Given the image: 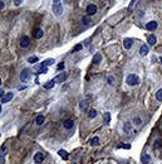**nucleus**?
Segmentation results:
<instances>
[{
  "label": "nucleus",
  "instance_id": "nucleus-35",
  "mask_svg": "<svg viewBox=\"0 0 162 164\" xmlns=\"http://www.w3.org/2000/svg\"><path fill=\"white\" fill-rule=\"evenodd\" d=\"M5 150H6V148H5V145H3V146H1V155H4Z\"/></svg>",
  "mask_w": 162,
  "mask_h": 164
},
{
  "label": "nucleus",
  "instance_id": "nucleus-25",
  "mask_svg": "<svg viewBox=\"0 0 162 164\" xmlns=\"http://www.w3.org/2000/svg\"><path fill=\"white\" fill-rule=\"evenodd\" d=\"M99 144V138L98 136H94L93 139H91V145L94 146V145H98Z\"/></svg>",
  "mask_w": 162,
  "mask_h": 164
},
{
  "label": "nucleus",
  "instance_id": "nucleus-16",
  "mask_svg": "<svg viewBox=\"0 0 162 164\" xmlns=\"http://www.w3.org/2000/svg\"><path fill=\"white\" fill-rule=\"evenodd\" d=\"M161 148H162V140L161 139H156L155 143H153V149H155V150H158V149H161Z\"/></svg>",
  "mask_w": 162,
  "mask_h": 164
},
{
  "label": "nucleus",
  "instance_id": "nucleus-21",
  "mask_svg": "<svg viewBox=\"0 0 162 164\" xmlns=\"http://www.w3.org/2000/svg\"><path fill=\"white\" fill-rule=\"evenodd\" d=\"M97 116V111L94 110V109H91L89 111H88V117L89 119H94Z\"/></svg>",
  "mask_w": 162,
  "mask_h": 164
},
{
  "label": "nucleus",
  "instance_id": "nucleus-18",
  "mask_svg": "<svg viewBox=\"0 0 162 164\" xmlns=\"http://www.w3.org/2000/svg\"><path fill=\"white\" fill-rule=\"evenodd\" d=\"M147 42H148L150 46H155L156 42H157V39H156L155 35H148V37H147Z\"/></svg>",
  "mask_w": 162,
  "mask_h": 164
},
{
  "label": "nucleus",
  "instance_id": "nucleus-2",
  "mask_svg": "<svg viewBox=\"0 0 162 164\" xmlns=\"http://www.w3.org/2000/svg\"><path fill=\"white\" fill-rule=\"evenodd\" d=\"M52 10L54 13V15H60L63 13V5L60 1H57V3H53V6H52Z\"/></svg>",
  "mask_w": 162,
  "mask_h": 164
},
{
  "label": "nucleus",
  "instance_id": "nucleus-13",
  "mask_svg": "<svg viewBox=\"0 0 162 164\" xmlns=\"http://www.w3.org/2000/svg\"><path fill=\"white\" fill-rule=\"evenodd\" d=\"M123 131L126 134H131L132 132V124L131 123H125L123 124Z\"/></svg>",
  "mask_w": 162,
  "mask_h": 164
},
{
  "label": "nucleus",
  "instance_id": "nucleus-32",
  "mask_svg": "<svg viewBox=\"0 0 162 164\" xmlns=\"http://www.w3.org/2000/svg\"><path fill=\"white\" fill-rule=\"evenodd\" d=\"M83 23H84V24H89V23H91V19L87 18V17H84V18H83Z\"/></svg>",
  "mask_w": 162,
  "mask_h": 164
},
{
  "label": "nucleus",
  "instance_id": "nucleus-17",
  "mask_svg": "<svg viewBox=\"0 0 162 164\" xmlns=\"http://www.w3.org/2000/svg\"><path fill=\"white\" fill-rule=\"evenodd\" d=\"M100 61H102V56H100L99 53H96L94 57H93V65L98 66L99 63H100Z\"/></svg>",
  "mask_w": 162,
  "mask_h": 164
},
{
  "label": "nucleus",
  "instance_id": "nucleus-36",
  "mask_svg": "<svg viewBox=\"0 0 162 164\" xmlns=\"http://www.w3.org/2000/svg\"><path fill=\"white\" fill-rule=\"evenodd\" d=\"M64 68V63H59L58 65V69H63Z\"/></svg>",
  "mask_w": 162,
  "mask_h": 164
},
{
  "label": "nucleus",
  "instance_id": "nucleus-38",
  "mask_svg": "<svg viewBox=\"0 0 162 164\" xmlns=\"http://www.w3.org/2000/svg\"><path fill=\"white\" fill-rule=\"evenodd\" d=\"M0 5H1V9H4V6H5L4 5V1H0Z\"/></svg>",
  "mask_w": 162,
  "mask_h": 164
},
{
  "label": "nucleus",
  "instance_id": "nucleus-19",
  "mask_svg": "<svg viewBox=\"0 0 162 164\" xmlns=\"http://www.w3.org/2000/svg\"><path fill=\"white\" fill-rule=\"evenodd\" d=\"M43 34H44V32H43L40 28H38V29H35V31H34V37H35L36 39L42 38V37H43Z\"/></svg>",
  "mask_w": 162,
  "mask_h": 164
},
{
  "label": "nucleus",
  "instance_id": "nucleus-30",
  "mask_svg": "<svg viewBox=\"0 0 162 164\" xmlns=\"http://www.w3.org/2000/svg\"><path fill=\"white\" fill-rule=\"evenodd\" d=\"M79 107H80V110H84V109L87 107V103H86V101H80V103H79Z\"/></svg>",
  "mask_w": 162,
  "mask_h": 164
},
{
  "label": "nucleus",
  "instance_id": "nucleus-4",
  "mask_svg": "<svg viewBox=\"0 0 162 164\" xmlns=\"http://www.w3.org/2000/svg\"><path fill=\"white\" fill-rule=\"evenodd\" d=\"M86 11H87V14H88V15H93V14H96V13H97V6H96L94 4H89V5H87Z\"/></svg>",
  "mask_w": 162,
  "mask_h": 164
},
{
  "label": "nucleus",
  "instance_id": "nucleus-14",
  "mask_svg": "<svg viewBox=\"0 0 162 164\" xmlns=\"http://www.w3.org/2000/svg\"><path fill=\"white\" fill-rule=\"evenodd\" d=\"M132 44H133V42H132V39H130V38H126V39L123 40V47H125V49H130L131 47H132Z\"/></svg>",
  "mask_w": 162,
  "mask_h": 164
},
{
  "label": "nucleus",
  "instance_id": "nucleus-15",
  "mask_svg": "<svg viewBox=\"0 0 162 164\" xmlns=\"http://www.w3.org/2000/svg\"><path fill=\"white\" fill-rule=\"evenodd\" d=\"M44 121H45V117H44V115H38L36 116V119H35V123H36V125H43L44 124Z\"/></svg>",
  "mask_w": 162,
  "mask_h": 164
},
{
  "label": "nucleus",
  "instance_id": "nucleus-40",
  "mask_svg": "<svg viewBox=\"0 0 162 164\" xmlns=\"http://www.w3.org/2000/svg\"><path fill=\"white\" fill-rule=\"evenodd\" d=\"M160 61H161V65H162V57H161V58H160Z\"/></svg>",
  "mask_w": 162,
  "mask_h": 164
},
{
  "label": "nucleus",
  "instance_id": "nucleus-37",
  "mask_svg": "<svg viewBox=\"0 0 162 164\" xmlns=\"http://www.w3.org/2000/svg\"><path fill=\"white\" fill-rule=\"evenodd\" d=\"M23 0H14V3H15V5H20V3H22Z\"/></svg>",
  "mask_w": 162,
  "mask_h": 164
},
{
  "label": "nucleus",
  "instance_id": "nucleus-10",
  "mask_svg": "<svg viewBox=\"0 0 162 164\" xmlns=\"http://www.w3.org/2000/svg\"><path fill=\"white\" fill-rule=\"evenodd\" d=\"M157 28V22H148L147 24H146V29L147 31H155Z\"/></svg>",
  "mask_w": 162,
  "mask_h": 164
},
{
  "label": "nucleus",
  "instance_id": "nucleus-12",
  "mask_svg": "<svg viewBox=\"0 0 162 164\" xmlns=\"http://www.w3.org/2000/svg\"><path fill=\"white\" fill-rule=\"evenodd\" d=\"M139 54H141V56H147V54H148V46H146V44L141 46V48H139Z\"/></svg>",
  "mask_w": 162,
  "mask_h": 164
},
{
  "label": "nucleus",
  "instance_id": "nucleus-27",
  "mask_svg": "<svg viewBox=\"0 0 162 164\" xmlns=\"http://www.w3.org/2000/svg\"><path fill=\"white\" fill-rule=\"evenodd\" d=\"M104 119H106V124L108 125L111 123V114L109 112H104Z\"/></svg>",
  "mask_w": 162,
  "mask_h": 164
},
{
  "label": "nucleus",
  "instance_id": "nucleus-22",
  "mask_svg": "<svg viewBox=\"0 0 162 164\" xmlns=\"http://www.w3.org/2000/svg\"><path fill=\"white\" fill-rule=\"evenodd\" d=\"M50 65H54V59H52V58H49V59L44 61L40 66H43V67H48V66H50Z\"/></svg>",
  "mask_w": 162,
  "mask_h": 164
},
{
  "label": "nucleus",
  "instance_id": "nucleus-5",
  "mask_svg": "<svg viewBox=\"0 0 162 164\" xmlns=\"http://www.w3.org/2000/svg\"><path fill=\"white\" fill-rule=\"evenodd\" d=\"M13 96H14V94H13V92H6V94L1 97V103H6V102H9V101L13 98Z\"/></svg>",
  "mask_w": 162,
  "mask_h": 164
},
{
  "label": "nucleus",
  "instance_id": "nucleus-20",
  "mask_svg": "<svg viewBox=\"0 0 162 164\" xmlns=\"http://www.w3.org/2000/svg\"><path fill=\"white\" fill-rule=\"evenodd\" d=\"M54 85H55V81H54V80H50V81H48V82H47V83L44 85V88L49 90V88L54 87Z\"/></svg>",
  "mask_w": 162,
  "mask_h": 164
},
{
  "label": "nucleus",
  "instance_id": "nucleus-3",
  "mask_svg": "<svg viewBox=\"0 0 162 164\" xmlns=\"http://www.w3.org/2000/svg\"><path fill=\"white\" fill-rule=\"evenodd\" d=\"M30 76H32L30 71H29L28 68H25V69H23L22 73H20V81H22V82H28V81L30 80Z\"/></svg>",
  "mask_w": 162,
  "mask_h": 164
},
{
  "label": "nucleus",
  "instance_id": "nucleus-29",
  "mask_svg": "<svg viewBox=\"0 0 162 164\" xmlns=\"http://www.w3.org/2000/svg\"><path fill=\"white\" fill-rule=\"evenodd\" d=\"M28 62H29V63H35V62H38V57H35V56H34V57H29V58H28Z\"/></svg>",
  "mask_w": 162,
  "mask_h": 164
},
{
  "label": "nucleus",
  "instance_id": "nucleus-8",
  "mask_svg": "<svg viewBox=\"0 0 162 164\" xmlns=\"http://www.w3.org/2000/svg\"><path fill=\"white\" fill-rule=\"evenodd\" d=\"M63 126H64V129H67V130H70L74 126V121L70 120V119H68V120H65L64 123H63Z\"/></svg>",
  "mask_w": 162,
  "mask_h": 164
},
{
  "label": "nucleus",
  "instance_id": "nucleus-1",
  "mask_svg": "<svg viewBox=\"0 0 162 164\" xmlns=\"http://www.w3.org/2000/svg\"><path fill=\"white\" fill-rule=\"evenodd\" d=\"M126 82L128 86H137L139 83V78L137 74H128L126 78Z\"/></svg>",
  "mask_w": 162,
  "mask_h": 164
},
{
  "label": "nucleus",
  "instance_id": "nucleus-23",
  "mask_svg": "<svg viewBox=\"0 0 162 164\" xmlns=\"http://www.w3.org/2000/svg\"><path fill=\"white\" fill-rule=\"evenodd\" d=\"M58 154H59V155H60V157H62L64 160H67V159H68V153H67L65 150H63V149H62V150H59V152H58Z\"/></svg>",
  "mask_w": 162,
  "mask_h": 164
},
{
  "label": "nucleus",
  "instance_id": "nucleus-39",
  "mask_svg": "<svg viewBox=\"0 0 162 164\" xmlns=\"http://www.w3.org/2000/svg\"><path fill=\"white\" fill-rule=\"evenodd\" d=\"M53 1H54V3H57V1H60V0H53Z\"/></svg>",
  "mask_w": 162,
  "mask_h": 164
},
{
  "label": "nucleus",
  "instance_id": "nucleus-28",
  "mask_svg": "<svg viewBox=\"0 0 162 164\" xmlns=\"http://www.w3.org/2000/svg\"><path fill=\"white\" fill-rule=\"evenodd\" d=\"M156 98H157L158 101H162V88H160V90L156 92Z\"/></svg>",
  "mask_w": 162,
  "mask_h": 164
},
{
  "label": "nucleus",
  "instance_id": "nucleus-11",
  "mask_svg": "<svg viewBox=\"0 0 162 164\" xmlns=\"http://www.w3.org/2000/svg\"><path fill=\"white\" fill-rule=\"evenodd\" d=\"M151 162H152L151 157H150L147 153H145V154L142 155V164H151Z\"/></svg>",
  "mask_w": 162,
  "mask_h": 164
},
{
  "label": "nucleus",
  "instance_id": "nucleus-7",
  "mask_svg": "<svg viewBox=\"0 0 162 164\" xmlns=\"http://www.w3.org/2000/svg\"><path fill=\"white\" fill-rule=\"evenodd\" d=\"M67 76H68V74H67L65 72H63V73L58 74V76H57V77L54 78V81H55V82H58V83H62V82H64V81H65Z\"/></svg>",
  "mask_w": 162,
  "mask_h": 164
},
{
  "label": "nucleus",
  "instance_id": "nucleus-6",
  "mask_svg": "<svg viewBox=\"0 0 162 164\" xmlns=\"http://www.w3.org/2000/svg\"><path fill=\"white\" fill-rule=\"evenodd\" d=\"M29 43H30V39H29V37H27V35L20 39V47H22V48H27V47L29 46Z\"/></svg>",
  "mask_w": 162,
  "mask_h": 164
},
{
  "label": "nucleus",
  "instance_id": "nucleus-24",
  "mask_svg": "<svg viewBox=\"0 0 162 164\" xmlns=\"http://www.w3.org/2000/svg\"><path fill=\"white\" fill-rule=\"evenodd\" d=\"M133 123H134V125H141L142 124V117H139V116H134V119H133Z\"/></svg>",
  "mask_w": 162,
  "mask_h": 164
},
{
  "label": "nucleus",
  "instance_id": "nucleus-34",
  "mask_svg": "<svg viewBox=\"0 0 162 164\" xmlns=\"http://www.w3.org/2000/svg\"><path fill=\"white\" fill-rule=\"evenodd\" d=\"M118 148H125V149H130L131 145H130V144H123V145H119Z\"/></svg>",
  "mask_w": 162,
  "mask_h": 164
},
{
  "label": "nucleus",
  "instance_id": "nucleus-9",
  "mask_svg": "<svg viewBox=\"0 0 162 164\" xmlns=\"http://www.w3.org/2000/svg\"><path fill=\"white\" fill-rule=\"evenodd\" d=\"M44 160V155H43V153H36L35 155H34V163L39 164L42 163Z\"/></svg>",
  "mask_w": 162,
  "mask_h": 164
},
{
  "label": "nucleus",
  "instance_id": "nucleus-33",
  "mask_svg": "<svg viewBox=\"0 0 162 164\" xmlns=\"http://www.w3.org/2000/svg\"><path fill=\"white\" fill-rule=\"evenodd\" d=\"M136 1H137V0H132V1H131L130 6H128V10H132V8H133V5L136 4Z\"/></svg>",
  "mask_w": 162,
  "mask_h": 164
},
{
  "label": "nucleus",
  "instance_id": "nucleus-31",
  "mask_svg": "<svg viewBox=\"0 0 162 164\" xmlns=\"http://www.w3.org/2000/svg\"><path fill=\"white\" fill-rule=\"evenodd\" d=\"M83 47H82V44H77L75 47H74V49H73V52H78V51H80Z\"/></svg>",
  "mask_w": 162,
  "mask_h": 164
},
{
  "label": "nucleus",
  "instance_id": "nucleus-26",
  "mask_svg": "<svg viewBox=\"0 0 162 164\" xmlns=\"http://www.w3.org/2000/svg\"><path fill=\"white\" fill-rule=\"evenodd\" d=\"M107 82H108V85H109V86H113V85H114V77H113V76H108Z\"/></svg>",
  "mask_w": 162,
  "mask_h": 164
}]
</instances>
